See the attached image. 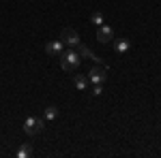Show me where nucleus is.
Listing matches in <instances>:
<instances>
[{"label": "nucleus", "mask_w": 161, "mask_h": 158, "mask_svg": "<svg viewBox=\"0 0 161 158\" xmlns=\"http://www.w3.org/2000/svg\"><path fill=\"white\" fill-rule=\"evenodd\" d=\"M80 62H82V58H80L77 49L69 47V49H64V51H62V56H60V69H62V71L73 73V71H77Z\"/></svg>", "instance_id": "f257e3e1"}, {"label": "nucleus", "mask_w": 161, "mask_h": 158, "mask_svg": "<svg viewBox=\"0 0 161 158\" xmlns=\"http://www.w3.org/2000/svg\"><path fill=\"white\" fill-rule=\"evenodd\" d=\"M43 126H45V120L43 118H35V115H30V118H26L24 122V133L28 137H35L43 130Z\"/></svg>", "instance_id": "f03ea898"}, {"label": "nucleus", "mask_w": 161, "mask_h": 158, "mask_svg": "<svg viewBox=\"0 0 161 158\" xmlns=\"http://www.w3.org/2000/svg\"><path fill=\"white\" fill-rule=\"evenodd\" d=\"M60 41L64 43V45H69V47H77V45H80V34L75 32L73 28H62Z\"/></svg>", "instance_id": "7ed1b4c3"}, {"label": "nucleus", "mask_w": 161, "mask_h": 158, "mask_svg": "<svg viewBox=\"0 0 161 158\" xmlns=\"http://www.w3.org/2000/svg\"><path fill=\"white\" fill-rule=\"evenodd\" d=\"M105 79H108L105 66H92V69L88 71V81H90V84H103Z\"/></svg>", "instance_id": "20e7f679"}, {"label": "nucleus", "mask_w": 161, "mask_h": 158, "mask_svg": "<svg viewBox=\"0 0 161 158\" xmlns=\"http://www.w3.org/2000/svg\"><path fill=\"white\" fill-rule=\"evenodd\" d=\"M62 51H64V43H62L60 38H58V41H50V43L45 45V54L52 56V58H60Z\"/></svg>", "instance_id": "39448f33"}, {"label": "nucleus", "mask_w": 161, "mask_h": 158, "mask_svg": "<svg viewBox=\"0 0 161 158\" xmlns=\"http://www.w3.org/2000/svg\"><path fill=\"white\" fill-rule=\"evenodd\" d=\"M97 41L103 43V45H105V43H112V41H114V30L105 24L99 26V28H97Z\"/></svg>", "instance_id": "423d86ee"}, {"label": "nucleus", "mask_w": 161, "mask_h": 158, "mask_svg": "<svg viewBox=\"0 0 161 158\" xmlns=\"http://www.w3.org/2000/svg\"><path fill=\"white\" fill-rule=\"evenodd\" d=\"M75 49H77L80 58H86V60H95V62H99V60H101V58L97 56V54H95V51H92V49L86 47V45H82V43H80V45H77Z\"/></svg>", "instance_id": "0eeeda50"}, {"label": "nucleus", "mask_w": 161, "mask_h": 158, "mask_svg": "<svg viewBox=\"0 0 161 158\" xmlns=\"http://www.w3.org/2000/svg\"><path fill=\"white\" fill-rule=\"evenodd\" d=\"M112 45H114V51L116 54H127L129 49H131V43H129V38H118V41H112Z\"/></svg>", "instance_id": "6e6552de"}, {"label": "nucleus", "mask_w": 161, "mask_h": 158, "mask_svg": "<svg viewBox=\"0 0 161 158\" xmlns=\"http://www.w3.org/2000/svg\"><path fill=\"white\" fill-rule=\"evenodd\" d=\"M73 84H75V88H77L80 92H86L88 85H90V81H88V75H75V77H73Z\"/></svg>", "instance_id": "1a4fd4ad"}, {"label": "nucleus", "mask_w": 161, "mask_h": 158, "mask_svg": "<svg viewBox=\"0 0 161 158\" xmlns=\"http://www.w3.org/2000/svg\"><path fill=\"white\" fill-rule=\"evenodd\" d=\"M56 118H58V107L50 105V107L43 109V120H56Z\"/></svg>", "instance_id": "9d476101"}, {"label": "nucleus", "mask_w": 161, "mask_h": 158, "mask_svg": "<svg viewBox=\"0 0 161 158\" xmlns=\"http://www.w3.org/2000/svg\"><path fill=\"white\" fill-rule=\"evenodd\" d=\"M28 156H32V147H30V143H24L17 150V158H28Z\"/></svg>", "instance_id": "9b49d317"}, {"label": "nucleus", "mask_w": 161, "mask_h": 158, "mask_svg": "<svg viewBox=\"0 0 161 158\" xmlns=\"http://www.w3.org/2000/svg\"><path fill=\"white\" fill-rule=\"evenodd\" d=\"M90 22H92V24L97 26V28H99V26H103V13H92V15H90Z\"/></svg>", "instance_id": "f8f14e48"}, {"label": "nucleus", "mask_w": 161, "mask_h": 158, "mask_svg": "<svg viewBox=\"0 0 161 158\" xmlns=\"http://www.w3.org/2000/svg\"><path fill=\"white\" fill-rule=\"evenodd\" d=\"M92 94L95 96H101L103 94V84H92Z\"/></svg>", "instance_id": "ddd939ff"}]
</instances>
